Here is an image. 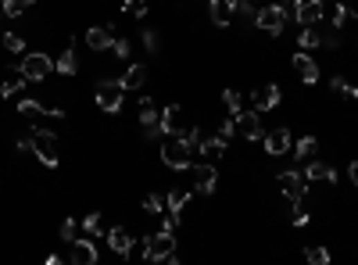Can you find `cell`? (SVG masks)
<instances>
[{"label":"cell","mask_w":358,"mask_h":265,"mask_svg":"<svg viewBox=\"0 0 358 265\" xmlns=\"http://www.w3.org/2000/svg\"><path fill=\"white\" fill-rule=\"evenodd\" d=\"M143 258L147 262H179L176 255V233L172 230H158L151 237H143Z\"/></svg>","instance_id":"cell-1"},{"label":"cell","mask_w":358,"mask_h":265,"mask_svg":"<svg viewBox=\"0 0 358 265\" xmlns=\"http://www.w3.org/2000/svg\"><path fill=\"white\" fill-rule=\"evenodd\" d=\"M194 147L186 144V136L179 133V136H168L165 144H161V161L168 169H176V172H190V165H194Z\"/></svg>","instance_id":"cell-2"},{"label":"cell","mask_w":358,"mask_h":265,"mask_svg":"<svg viewBox=\"0 0 358 265\" xmlns=\"http://www.w3.org/2000/svg\"><path fill=\"white\" fill-rule=\"evenodd\" d=\"M93 100H97V108H100V111L115 115V111L122 108V100H125V86H122V79H100L97 90H93Z\"/></svg>","instance_id":"cell-3"},{"label":"cell","mask_w":358,"mask_h":265,"mask_svg":"<svg viewBox=\"0 0 358 265\" xmlns=\"http://www.w3.org/2000/svg\"><path fill=\"white\" fill-rule=\"evenodd\" d=\"M287 11L276 4V0H269V4H258V15H255V26L262 29V33H269V36H280L283 33V26H287Z\"/></svg>","instance_id":"cell-4"},{"label":"cell","mask_w":358,"mask_h":265,"mask_svg":"<svg viewBox=\"0 0 358 265\" xmlns=\"http://www.w3.org/2000/svg\"><path fill=\"white\" fill-rule=\"evenodd\" d=\"M33 154L44 161L47 169H57V161H61V154H57V136L51 133V129H33Z\"/></svg>","instance_id":"cell-5"},{"label":"cell","mask_w":358,"mask_h":265,"mask_svg":"<svg viewBox=\"0 0 358 265\" xmlns=\"http://www.w3.org/2000/svg\"><path fill=\"white\" fill-rule=\"evenodd\" d=\"M18 68H22V75L29 79V83H44V79L54 72V61H51L47 54H39V51H36V54H26Z\"/></svg>","instance_id":"cell-6"},{"label":"cell","mask_w":358,"mask_h":265,"mask_svg":"<svg viewBox=\"0 0 358 265\" xmlns=\"http://www.w3.org/2000/svg\"><path fill=\"white\" fill-rule=\"evenodd\" d=\"M262 144H265V154H269V158H283V154H290V147H294V136H290L287 126H276V129H269V133L262 136Z\"/></svg>","instance_id":"cell-7"},{"label":"cell","mask_w":358,"mask_h":265,"mask_svg":"<svg viewBox=\"0 0 358 265\" xmlns=\"http://www.w3.org/2000/svg\"><path fill=\"white\" fill-rule=\"evenodd\" d=\"M190 176H194V190L197 194H215V187H219V172H215V165L212 161H201V165H190Z\"/></svg>","instance_id":"cell-8"},{"label":"cell","mask_w":358,"mask_h":265,"mask_svg":"<svg viewBox=\"0 0 358 265\" xmlns=\"http://www.w3.org/2000/svg\"><path fill=\"white\" fill-rule=\"evenodd\" d=\"M280 190H283V197H290V201H305L308 183H305V176H301L298 169H287V172H280Z\"/></svg>","instance_id":"cell-9"},{"label":"cell","mask_w":358,"mask_h":265,"mask_svg":"<svg viewBox=\"0 0 358 265\" xmlns=\"http://www.w3.org/2000/svg\"><path fill=\"white\" fill-rule=\"evenodd\" d=\"M237 118V133L244 136V140H262L265 136V126H262V115L251 108V111H240V115H233Z\"/></svg>","instance_id":"cell-10"},{"label":"cell","mask_w":358,"mask_h":265,"mask_svg":"<svg viewBox=\"0 0 358 265\" xmlns=\"http://www.w3.org/2000/svg\"><path fill=\"white\" fill-rule=\"evenodd\" d=\"M18 115L36 122V118H44V115L47 118H61L65 111H61V108H47V104H39V100H33V97H22V100H18Z\"/></svg>","instance_id":"cell-11"},{"label":"cell","mask_w":358,"mask_h":265,"mask_svg":"<svg viewBox=\"0 0 358 265\" xmlns=\"http://www.w3.org/2000/svg\"><path fill=\"white\" fill-rule=\"evenodd\" d=\"M290 68L298 72V75L305 79L308 86H315V83H319V65H315V61L308 57V51H298V54H294V57H290Z\"/></svg>","instance_id":"cell-12"},{"label":"cell","mask_w":358,"mask_h":265,"mask_svg":"<svg viewBox=\"0 0 358 265\" xmlns=\"http://www.w3.org/2000/svg\"><path fill=\"white\" fill-rule=\"evenodd\" d=\"M251 104H255V111L262 115V111H272L280 104V86L276 83H265V86H258L255 93H251Z\"/></svg>","instance_id":"cell-13"},{"label":"cell","mask_w":358,"mask_h":265,"mask_svg":"<svg viewBox=\"0 0 358 265\" xmlns=\"http://www.w3.org/2000/svg\"><path fill=\"white\" fill-rule=\"evenodd\" d=\"M323 0H298V11H294V18H298L301 26H319L323 22Z\"/></svg>","instance_id":"cell-14"},{"label":"cell","mask_w":358,"mask_h":265,"mask_svg":"<svg viewBox=\"0 0 358 265\" xmlns=\"http://www.w3.org/2000/svg\"><path fill=\"white\" fill-rule=\"evenodd\" d=\"M104 240H108V248H111L115 255H122V258L133 251V233L125 230V226H111L108 233H104Z\"/></svg>","instance_id":"cell-15"},{"label":"cell","mask_w":358,"mask_h":265,"mask_svg":"<svg viewBox=\"0 0 358 265\" xmlns=\"http://www.w3.org/2000/svg\"><path fill=\"white\" fill-rule=\"evenodd\" d=\"M69 258L75 262V265H97V248H93V240H72L69 244Z\"/></svg>","instance_id":"cell-16"},{"label":"cell","mask_w":358,"mask_h":265,"mask_svg":"<svg viewBox=\"0 0 358 265\" xmlns=\"http://www.w3.org/2000/svg\"><path fill=\"white\" fill-rule=\"evenodd\" d=\"M208 18L226 29V26H233V0H208Z\"/></svg>","instance_id":"cell-17"},{"label":"cell","mask_w":358,"mask_h":265,"mask_svg":"<svg viewBox=\"0 0 358 265\" xmlns=\"http://www.w3.org/2000/svg\"><path fill=\"white\" fill-rule=\"evenodd\" d=\"M111 44H115V33L108 26H90L87 29V47L90 51H111Z\"/></svg>","instance_id":"cell-18"},{"label":"cell","mask_w":358,"mask_h":265,"mask_svg":"<svg viewBox=\"0 0 358 265\" xmlns=\"http://www.w3.org/2000/svg\"><path fill=\"white\" fill-rule=\"evenodd\" d=\"M197 154L204 158V161H215L226 154V140H219V136H201V144H197Z\"/></svg>","instance_id":"cell-19"},{"label":"cell","mask_w":358,"mask_h":265,"mask_svg":"<svg viewBox=\"0 0 358 265\" xmlns=\"http://www.w3.org/2000/svg\"><path fill=\"white\" fill-rule=\"evenodd\" d=\"M118 79H122L125 93H133V90H143V83H147V68H143V65H125V72H122Z\"/></svg>","instance_id":"cell-20"},{"label":"cell","mask_w":358,"mask_h":265,"mask_svg":"<svg viewBox=\"0 0 358 265\" xmlns=\"http://www.w3.org/2000/svg\"><path fill=\"white\" fill-rule=\"evenodd\" d=\"M54 72H61V75H75V72H79V54H75V47H72V44H65V51L57 54Z\"/></svg>","instance_id":"cell-21"},{"label":"cell","mask_w":358,"mask_h":265,"mask_svg":"<svg viewBox=\"0 0 358 265\" xmlns=\"http://www.w3.org/2000/svg\"><path fill=\"white\" fill-rule=\"evenodd\" d=\"M305 179H312V183H337V172L326 165V161L312 158V161H308V169H305Z\"/></svg>","instance_id":"cell-22"},{"label":"cell","mask_w":358,"mask_h":265,"mask_svg":"<svg viewBox=\"0 0 358 265\" xmlns=\"http://www.w3.org/2000/svg\"><path fill=\"white\" fill-rule=\"evenodd\" d=\"M161 126H165L168 136H179L183 133V111H179V104H168L161 111Z\"/></svg>","instance_id":"cell-23"},{"label":"cell","mask_w":358,"mask_h":265,"mask_svg":"<svg viewBox=\"0 0 358 265\" xmlns=\"http://www.w3.org/2000/svg\"><path fill=\"white\" fill-rule=\"evenodd\" d=\"M186 205H190V190H179V187H176V190L165 194V212H168V215L179 219V212H183Z\"/></svg>","instance_id":"cell-24"},{"label":"cell","mask_w":358,"mask_h":265,"mask_svg":"<svg viewBox=\"0 0 358 265\" xmlns=\"http://www.w3.org/2000/svg\"><path fill=\"white\" fill-rule=\"evenodd\" d=\"M323 26V22H319ZM319 26H305L301 36H298V47L301 51H315V47H323V29Z\"/></svg>","instance_id":"cell-25"},{"label":"cell","mask_w":358,"mask_h":265,"mask_svg":"<svg viewBox=\"0 0 358 265\" xmlns=\"http://www.w3.org/2000/svg\"><path fill=\"white\" fill-rule=\"evenodd\" d=\"M26 83H29V79L22 75V68H18L15 75H8L4 83H0V97H18V93L26 90Z\"/></svg>","instance_id":"cell-26"},{"label":"cell","mask_w":358,"mask_h":265,"mask_svg":"<svg viewBox=\"0 0 358 265\" xmlns=\"http://www.w3.org/2000/svg\"><path fill=\"white\" fill-rule=\"evenodd\" d=\"M161 122V111L151 104V97H140V126L147 129V126H158Z\"/></svg>","instance_id":"cell-27"},{"label":"cell","mask_w":358,"mask_h":265,"mask_svg":"<svg viewBox=\"0 0 358 265\" xmlns=\"http://www.w3.org/2000/svg\"><path fill=\"white\" fill-rule=\"evenodd\" d=\"M29 8H36V0H4V4H0V15H8V18H22Z\"/></svg>","instance_id":"cell-28"},{"label":"cell","mask_w":358,"mask_h":265,"mask_svg":"<svg viewBox=\"0 0 358 265\" xmlns=\"http://www.w3.org/2000/svg\"><path fill=\"white\" fill-rule=\"evenodd\" d=\"M222 104H226L229 115H240V111H244V93L233 90V86H226V90H222Z\"/></svg>","instance_id":"cell-29"},{"label":"cell","mask_w":358,"mask_h":265,"mask_svg":"<svg viewBox=\"0 0 358 265\" xmlns=\"http://www.w3.org/2000/svg\"><path fill=\"white\" fill-rule=\"evenodd\" d=\"M315 151H319V140H315V136H305V140H298V147H294V158H298V161H312Z\"/></svg>","instance_id":"cell-30"},{"label":"cell","mask_w":358,"mask_h":265,"mask_svg":"<svg viewBox=\"0 0 358 265\" xmlns=\"http://www.w3.org/2000/svg\"><path fill=\"white\" fill-rule=\"evenodd\" d=\"M0 47L18 54V51H26V36L22 33H0Z\"/></svg>","instance_id":"cell-31"},{"label":"cell","mask_w":358,"mask_h":265,"mask_svg":"<svg viewBox=\"0 0 358 265\" xmlns=\"http://www.w3.org/2000/svg\"><path fill=\"white\" fill-rule=\"evenodd\" d=\"M255 15H258L255 0H233V18H247V22H255Z\"/></svg>","instance_id":"cell-32"},{"label":"cell","mask_w":358,"mask_h":265,"mask_svg":"<svg viewBox=\"0 0 358 265\" xmlns=\"http://www.w3.org/2000/svg\"><path fill=\"white\" fill-rule=\"evenodd\" d=\"M305 258L312 262V265H330V248H323V244H312V248H305Z\"/></svg>","instance_id":"cell-33"},{"label":"cell","mask_w":358,"mask_h":265,"mask_svg":"<svg viewBox=\"0 0 358 265\" xmlns=\"http://www.w3.org/2000/svg\"><path fill=\"white\" fill-rule=\"evenodd\" d=\"M143 212L147 215H165V197H158V194H143Z\"/></svg>","instance_id":"cell-34"},{"label":"cell","mask_w":358,"mask_h":265,"mask_svg":"<svg viewBox=\"0 0 358 265\" xmlns=\"http://www.w3.org/2000/svg\"><path fill=\"white\" fill-rule=\"evenodd\" d=\"M122 11L129 18H143L147 15V0H122Z\"/></svg>","instance_id":"cell-35"},{"label":"cell","mask_w":358,"mask_h":265,"mask_svg":"<svg viewBox=\"0 0 358 265\" xmlns=\"http://www.w3.org/2000/svg\"><path fill=\"white\" fill-rule=\"evenodd\" d=\"M233 133H237V118L229 115V118H222V122H219V133H215V136L229 144V140H233Z\"/></svg>","instance_id":"cell-36"},{"label":"cell","mask_w":358,"mask_h":265,"mask_svg":"<svg viewBox=\"0 0 358 265\" xmlns=\"http://www.w3.org/2000/svg\"><path fill=\"white\" fill-rule=\"evenodd\" d=\"M79 226H82V230H87L90 237H97V233H100V212H90L87 219H82V222H79Z\"/></svg>","instance_id":"cell-37"},{"label":"cell","mask_w":358,"mask_h":265,"mask_svg":"<svg viewBox=\"0 0 358 265\" xmlns=\"http://www.w3.org/2000/svg\"><path fill=\"white\" fill-rule=\"evenodd\" d=\"M75 237H79V222H75V219H65V222H61V240L72 244Z\"/></svg>","instance_id":"cell-38"},{"label":"cell","mask_w":358,"mask_h":265,"mask_svg":"<svg viewBox=\"0 0 358 265\" xmlns=\"http://www.w3.org/2000/svg\"><path fill=\"white\" fill-rule=\"evenodd\" d=\"M111 54H115L118 61H125V57H129V39H125V36H115V44H111Z\"/></svg>","instance_id":"cell-39"},{"label":"cell","mask_w":358,"mask_h":265,"mask_svg":"<svg viewBox=\"0 0 358 265\" xmlns=\"http://www.w3.org/2000/svg\"><path fill=\"white\" fill-rule=\"evenodd\" d=\"M143 47L151 51V54L158 51V33H154V29H143Z\"/></svg>","instance_id":"cell-40"},{"label":"cell","mask_w":358,"mask_h":265,"mask_svg":"<svg viewBox=\"0 0 358 265\" xmlns=\"http://www.w3.org/2000/svg\"><path fill=\"white\" fill-rule=\"evenodd\" d=\"M330 90H333V93H344V97H348V79H344V75H333V79H330Z\"/></svg>","instance_id":"cell-41"},{"label":"cell","mask_w":358,"mask_h":265,"mask_svg":"<svg viewBox=\"0 0 358 265\" xmlns=\"http://www.w3.org/2000/svg\"><path fill=\"white\" fill-rule=\"evenodd\" d=\"M348 179H351V187H358V161H351V165H348Z\"/></svg>","instance_id":"cell-42"},{"label":"cell","mask_w":358,"mask_h":265,"mask_svg":"<svg viewBox=\"0 0 358 265\" xmlns=\"http://www.w3.org/2000/svg\"><path fill=\"white\" fill-rule=\"evenodd\" d=\"M294 226H308V212H301V208L294 212Z\"/></svg>","instance_id":"cell-43"},{"label":"cell","mask_w":358,"mask_h":265,"mask_svg":"<svg viewBox=\"0 0 358 265\" xmlns=\"http://www.w3.org/2000/svg\"><path fill=\"white\" fill-rule=\"evenodd\" d=\"M348 97H355V100H358V86H348Z\"/></svg>","instance_id":"cell-44"},{"label":"cell","mask_w":358,"mask_h":265,"mask_svg":"<svg viewBox=\"0 0 358 265\" xmlns=\"http://www.w3.org/2000/svg\"><path fill=\"white\" fill-rule=\"evenodd\" d=\"M255 4H269V0H255Z\"/></svg>","instance_id":"cell-45"},{"label":"cell","mask_w":358,"mask_h":265,"mask_svg":"<svg viewBox=\"0 0 358 265\" xmlns=\"http://www.w3.org/2000/svg\"><path fill=\"white\" fill-rule=\"evenodd\" d=\"M0 4H4V0H0Z\"/></svg>","instance_id":"cell-46"}]
</instances>
